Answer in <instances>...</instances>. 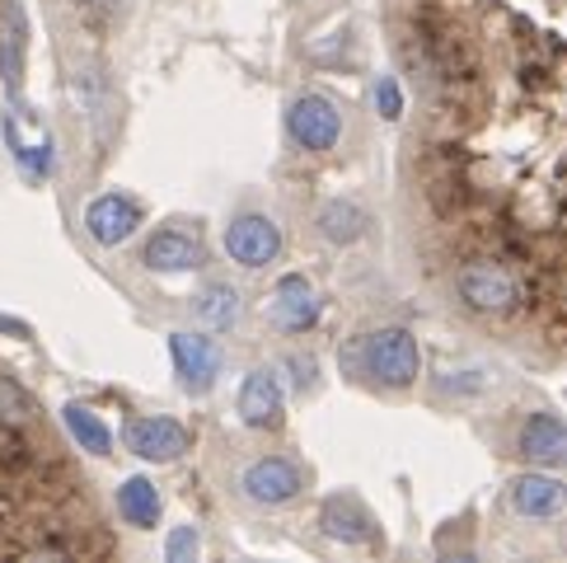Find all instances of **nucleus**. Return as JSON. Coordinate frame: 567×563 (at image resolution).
Listing matches in <instances>:
<instances>
[{"label": "nucleus", "mask_w": 567, "mask_h": 563, "mask_svg": "<svg viewBox=\"0 0 567 563\" xmlns=\"http://www.w3.org/2000/svg\"><path fill=\"white\" fill-rule=\"evenodd\" d=\"M422 104L409 193L436 273L520 282L525 357H567V0H390Z\"/></svg>", "instance_id": "1"}, {"label": "nucleus", "mask_w": 567, "mask_h": 563, "mask_svg": "<svg viewBox=\"0 0 567 563\" xmlns=\"http://www.w3.org/2000/svg\"><path fill=\"white\" fill-rule=\"evenodd\" d=\"M342 371H348V380L357 376L380 390H409L422 371V357L409 329H375L342 348Z\"/></svg>", "instance_id": "2"}, {"label": "nucleus", "mask_w": 567, "mask_h": 563, "mask_svg": "<svg viewBox=\"0 0 567 563\" xmlns=\"http://www.w3.org/2000/svg\"><path fill=\"white\" fill-rule=\"evenodd\" d=\"M287 136L296 141L300 151H329L333 141L342 136V113L333 99L323 94H300L296 104L287 109Z\"/></svg>", "instance_id": "3"}, {"label": "nucleus", "mask_w": 567, "mask_h": 563, "mask_svg": "<svg viewBox=\"0 0 567 563\" xmlns=\"http://www.w3.org/2000/svg\"><path fill=\"white\" fill-rule=\"evenodd\" d=\"M226 254L235 258L239 268H268L272 258L281 254V231L272 226L268 216H258V212H245V216H235L230 226H226Z\"/></svg>", "instance_id": "4"}, {"label": "nucleus", "mask_w": 567, "mask_h": 563, "mask_svg": "<svg viewBox=\"0 0 567 563\" xmlns=\"http://www.w3.org/2000/svg\"><path fill=\"white\" fill-rule=\"evenodd\" d=\"M239 489H245L249 502H258V508H287V502L300 498V489H306V479H300V470L291 465V460H277V455H262L254 460V465L245 470V479H239Z\"/></svg>", "instance_id": "5"}, {"label": "nucleus", "mask_w": 567, "mask_h": 563, "mask_svg": "<svg viewBox=\"0 0 567 563\" xmlns=\"http://www.w3.org/2000/svg\"><path fill=\"white\" fill-rule=\"evenodd\" d=\"M123 441L141 460H178L188 451V428L174 418H132L123 428Z\"/></svg>", "instance_id": "6"}, {"label": "nucleus", "mask_w": 567, "mask_h": 563, "mask_svg": "<svg viewBox=\"0 0 567 563\" xmlns=\"http://www.w3.org/2000/svg\"><path fill=\"white\" fill-rule=\"evenodd\" d=\"M516 451L539 470L567 465V422L558 413H530L516 432Z\"/></svg>", "instance_id": "7"}, {"label": "nucleus", "mask_w": 567, "mask_h": 563, "mask_svg": "<svg viewBox=\"0 0 567 563\" xmlns=\"http://www.w3.org/2000/svg\"><path fill=\"white\" fill-rule=\"evenodd\" d=\"M136 226H141V207L123 193H104V197H94V203L85 207V231H90L94 245H104V249L123 245Z\"/></svg>", "instance_id": "8"}, {"label": "nucleus", "mask_w": 567, "mask_h": 563, "mask_svg": "<svg viewBox=\"0 0 567 563\" xmlns=\"http://www.w3.org/2000/svg\"><path fill=\"white\" fill-rule=\"evenodd\" d=\"M141 264L151 273H197L207 264V249L188 231H155L146 239V249H141Z\"/></svg>", "instance_id": "9"}, {"label": "nucleus", "mask_w": 567, "mask_h": 563, "mask_svg": "<svg viewBox=\"0 0 567 563\" xmlns=\"http://www.w3.org/2000/svg\"><path fill=\"white\" fill-rule=\"evenodd\" d=\"M169 357H174V371L184 376L188 390H212V380L220 371V352L212 338L202 334H169Z\"/></svg>", "instance_id": "10"}, {"label": "nucleus", "mask_w": 567, "mask_h": 563, "mask_svg": "<svg viewBox=\"0 0 567 563\" xmlns=\"http://www.w3.org/2000/svg\"><path fill=\"white\" fill-rule=\"evenodd\" d=\"M268 315L277 319V329H287V334H306L315 329V319H319V296L306 277H281L277 282V291H272V306Z\"/></svg>", "instance_id": "11"}, {"label": "nucleus", "mask_w": 567, "mask_h": 563, "mask_svg": "<svg viewBox=\"0 0 567 563\" xmlns=\"http://www.w3.org/2000/svg\"><path fill=\"white\" fill-rule=\"evenodd\" d=\"M563 502H567V484L554 474H520L516 484H512V512L525 516V521H549L563 512Z\"/></svg>", "instance_id": "12"}, {"label": "nucleus", "mask_w": 567, "mask_h": 563, "mask_svg": "<svg viewBox=\"0 0 567 563\" xmlns=\"http://www.w3.org/2000/svg\"><path fill=\"white\" fill-rule=\"evenodd\" d=\"M235 409L249 428H277L281 418V380L272 371H249V380L235 395Z\"/></svg>", "instance_id": "13"}, {"label": "nucleus", "mask_w": 567, "mask_h": 563, "mask_svg": "<svg viewBox=\"0 0 567 563\" xmlns=\"http://www.w3.org/2000/svg\"><path fill=\"white\" fill-rule=\"evenodd\" d=\"M117 512H123L127 526H141L151 531L159 521V489L151 484V479H123V489H117Z\"/></svg>", "instance_id": "14"}, {"label": "nucleus", "mask_w": 567, "mask_h": 563, "mask_svg": "<svg viewBox=\"0 0 567 563\" xmlns=\"http://www.w3.org/2000/svg\"><path fill=\"white\" fill-rule=\"evenodd\" d=\"M62 422L71 428V437L80 441V451H90V455H109V451H113V437H109L104 418H99L94 409H85V405H66V409H62Z\"/></svg>", "instance_id": "15"}, {"label": "nucleus", "mask_w": 567, "mask_h": 563, "mask_svg": "<svg viewBox=\"0 0 567 563\" xmlns=\"http://www.w3.org/2000/svg\"><path fill=\"white\" fill-rule=\"evenodd\" d=\"M197 319L202 325H212V329H230L235 319H239V296L226 287V282H212V287H202L197 296Z\"/></svg>", "instance_id": "16"}, {"label": "nucleus", "mask_w": 567, "mask_h": 563, "mask_svg": "<svg viewBox=\"0 0 567 563\" xmlns=\"http://www.w3.org/2000/svg\"><path fill=\"white\" fill-rule=\"evenodd\" d=\"M361 226H367V216H361L357 207H348V203H333V207H323V212H319V231L329 235V239H338V245L357 239Z\"/></svg>", "instance_id": "17"}, {"label": "nucleus", "mask_w": 567, "mask_h": 563, "mask_svg": "<svg viewBox=\"0 0 567 563\" xmlns=\"http://www.w3.org/2000/svg\"><path fill=\"white\" fill-rule=\"evenodd\" d=\"M375 109H380V117H399L403 113V90L394 85L390 75H380V85H375Z\"/></svg>", "instance_id": "18"}, {"label": "nucleus", "mask_w": 567, "mask_h": 563, "mask_svg": "<svg viewBox=\"0 0 567 563\" xmlns=\"http://www.w3.org/2000/svg\"><path fill=\"white\" fill-rule=\"evenodd\" d=\"M169 554H174V559H178V554H193V535H188V531H178V535L169 540Z\"/></svg>", "instance_id": "19"}]
</instances>
